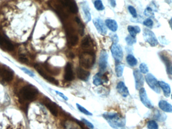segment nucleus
<instances>
[{"label": "nucleus", "mask_w": 172, "mask_h": 129, "mask_svg": "<svg viewBox=\"0 0 172 129\" xmlns=\"http://www.w3.org/2000/svg\"><path fill=\"white\" fill-rule=\"evenodd\" d=\"M103 117L108 123L110 126L115 129H123L126 124L124 117L117 113L106 112L103 114Z\"/></svg>", "instance_id": "obj_1"}, {"label": "nucleus", "mask_w": 172, "mask_h": 129, "mask_svg": "<svg viewBox=\"0 0 172 129\" xmlns=\"http://www.w3.org/2000/svg\"><path fill=\"white\" fill-rule=\"evenodd\" d=\"M38 91L35 86L28 85L21 89L19 93L20 101L21 103L30 102L36 99Z\"/></svg>", "instance_id": "obj_2"}, {"label": "nucleus", "mask_w": 172, "mask_h": 129, "mask_svg": "<svg viewBox=\"0 0 172 129\" xmlns=\"http://www.w3.org/2000/svg\"><path fill=\"white\" fill-rule=\"evenodd\" d=\"M95 61L94 53L92 51L83 52L80 55L81 65L85 69H90L94 65Z\"/></svg>", "instance_id": "obj_3"}, {"label": "nucleus", "mask_w": 172, "mask_h": 129, "mask_svg": "<svg viewBox=\"0 0 172 129\" xmlns=\"http://www.w3.org/2000/svg\"><path fill=\"white\" fill-rule=\"evenodd\" d=\"M34 67L37 72H38V73L43 78H44L45 79L52 84L56 85H58V81L50 75L51 74H50L49 72L47 71V70L44 67V66H42L39 64H36L34 66Z\"/></svg>", "instance_id": "obj_4"}, {"label": "nucleus", "mask_w": 172, "mask_h": 129, "mask_svg": "<svg viewBox=\"0 0 172 129\" xmlns=\"http://www.w3.org/2000/svg\"><path fill=\"white\" fill-rule=\"evenodd\" d=\"M145 78L146 82L148 85L150 86V88L157 93L160 94L161 93V88L159 83L156 77L153 74L148 73L146 75Z\"/></svg>", "instance_id": "obj_5"}, {"label": "nucleus", "mask_w": 172, "mask_h": 129, "mask_svg": "<svg viewBox=\"0 0 172 129\" xmlns=\"http://www.w3.org/2000/svg\"><path fill=\"white\" fill-rule=\"evenodd\" d=\"M143 35L144 39L150 46L155 47L158 45V41L154 32L148 29H143Z\"/></svg>", "instance_id": "obj_6"}, {"label": "nucleus", "mask_w": 172, "mask_h": 129, "mask_svg": "<svg viewBox=\"0 0 172 129\" xmlns=\"http://www.w3.org/2000/svg\"><path fill=\"white\" fill-rule=\"evenodd\" d=\"M111 51L115 61L119 63L122 60L123 57V51L121 46L117 43H114L111 47Z\"/></svg>", "instance_id": "obj_7"}, {"label": "nucleus", "mask_w": 172, "mask_h": 129, "mask_svg": "<svg viewBox=\"0 0 172 129\" xmlns=\"http://www.w3.org/2000/svg\"><path fill=\"white\" fill-rule=\"evenodd\" d=\"M108 55L106 51L104 50L101 51L98 63L99 71L101 73L104 72L106 69L108 63Z\"/></svg>", "instance_id": "obj_8"}, {"label": "nucleus", "mask_w": 172, "mask_h": 129, "mask_svg": "<svg viewBox=\"0 0 172 129\" xmlns=\"http://www.w3.org/2000/svg\"><path fill=\"white\" fill-rule=\"evenodd\" d=\"M139 94L140 101L141 103H143V105L148 109H153L154 107V106L151 103V101H150V99H148V95L145 88L142 87L141 89H140Z\"/></svg>", "instance_id": "obj_9"}, {"label": "nucleus", "mask_w": 172, "mask_h": 129, "mask_svg": "<svg viewBox=\"0 0 172 129\" xmlns=\"http://www.w3.org/2000/svg\"><path fill=\"white\" fill-rule=\"evenodd\" d=\"M0 47L7 51H12L14 49L12 43L6 37L0 33Z\"/></svg>", "instance_id": "obj_10"}, {"label": "nucleus", "mask_w": 172, "mask_h": 129, "mask_svg": "<svg viewBox=\"0 0 172 129\" xmlns=\"http://www.w3.org/2000/svg\"><path fill=\"white\" fill-rule=\"evenodd\" d=\"M133 75L135 79V88L137 90H139L140 89L142 88L144 85V78L143 76L140 71L137 69H136L133 71Z\"/></svg>", "instance_id": "obj_11"}, {"label": "nucleus", "mask_w": 172, "mask_h": 129, "mask_svg": "<svg viewBox=\"0 0 172 129\" xmlns=\"http://www.w3.org/2000/svg\"><path fill=\"white\" fill-rule=\"evenodd\" d=\"M13 78V73L6 68H0V81L9 82Z\"/></svg>", "instance_id": "obj_12"}, {"label": "nucleus", "mask_w": 172, "mask_h": 129, "mask_svg": "<svg viewBox=\"0 0 172 129\" xmlns=\"http://www.w3.org/2000/svg\"><path fill=\"white\" fill-rule=\"evenodd\" d=\"M93 23L99 33L103 35L106 34L107 31L106 27L104 22L101 19L99 18L94 19L93 20Z\"/></svg>", "instance_id": "obj_13"}, {"label": "nucleus", "mask_w": 172, "mask_h": 129, "mask_svg": "<svg viewBox=\"0 0 172 129\" xmlns=\"http://www.w3.org/2000/svg\"><path fill=\"white\" fill-rule=\"evenodd\" d=\"M58 1L64 6L68 7L73 13L78 12V7L74 0H58Z\"/></svg>", "instance_id": "obj_14"}, {"label": "nucleus", "mask_w": 172, "mask_h": 129, "mask_svg": "<svg viewBox=\"0 0 172 129\" xmlns=\"http://www.w3.org/2000/svg\"><path fill=\"white\" fill-rule=\"evenodd\" d=\"M44 105L54 116L57 117L58 115V109L55 103L52 102L49 99H46L44 101Z\"/></svg>", "instance_id": "obj_15"}, {"label": "nucleus", "mask_w": 172, "mask_h": 129, "mask_svg": "<svg viewBox=\"0 0 172 129\" xmlns=\"http://www.w3.org/2000/svg\"><path fill=\"white\" fill-rule=\"evenodd\" d=\"M108 80V79L107 76L102 75V74L99 72L93 77V84H94L95 86H98L102 85L103 83L106 82Z\"/></svg>", "instance_id": "obj_16"}, {"label": "nucleus", "mask_w": 172, "mask_h": 129, "mask_svg": "<svg viewBox=\"0 0 172 129\" xmlns=\"http://www.w3.org/2000/svg\"><path fill=\"white\" fill-rule=\"evenodd\" d=\"M64 78L68 81H71L74 79V72L73 71L72 65L70 63H68L66 65L64 69Z\"/></svg>", "instance_id": "obj_17"}, {"label": "nucleus", "mask_w": 172, "mask_h": 129, "mask_svg": "<svg viewBox=\"0 0 172 129\" xmlns=\"http://www.w3.org/2000/svg\"><path fill=\"white\" fill-rule=\"evenodd\" d=\"M77 74L78 78L84 81H87L90 75V72L81 67H78L77 69Z\"/></svg>", "instance_id": "obj_18"}, {"label": "nucleus", "mask_w": 172, "mask_h": 129, "mask_svg": "<svg viewBox=\"0 0 172 129\" xmlns=\"http://www.w3.org/2000/svg\"><path fill=\"white\" fill-rule=\"evenodd\" d=\"M116 88L119 94H121L124 97H126L129 95V90L127 87L125 86L124 82H119L117 84Z\"/></svg>", "instance_id": "obj_19"}, {"label": "nucleus", "mask_w": 172, "mask_h": 129, "mask_svg": "<svg viewBox=\"0 0 172 129\" xmlns=\"http://www.w3.org/2000/svg\"><path fill=\"white\" fill-rule=\"evenodd\" d=\"M81 7H82V10L84 12L86 22L88 23L91 20V15L88 4L86 2H84L82 3Z\"/></svg>", "instance_id": "obj_20"}, {"label": "nucleus", "mask_w": 172, "mask_h": 129, "mask_svg": "<svg viewBox=\"0 0 172 129\" xmlns=\"http://www.w3.org/2000/svg\"><path fill=\"white\" fill-rule=\"evenodd\" d=\"M160 109L166 113H172V105L167 101L162 100L159 103Z\"/></svg>", "instance_id": "obj_21"}, {"label": "nucleus", "mask_w": 172, "mask_h": 129, "mask_svg": "<svg viewBox=\"0 0 172 129\" xmlns=\"http://www.w3.org/2000/svg\"><path fill=\"white\" fill-rule=\"evenodd\" d=\"M159 83L160 88H162L165 96H166V97H170L171 94V87L170 85L164 81H159Z\"/></svg>", "instance_id": "obj_22"}, {"label": "nucleus", "mask_w": 172, "mask_h": 129, "mask_svg": "<svg viewBox=\"0 0 172 129\" xmlns=\"http://www.w3.org/2000/svg\"><path fill=\"white\" fill-rule=\"evenodd\" d=\"M93 45V44L92 40L91 39V37H89V36H87L84 37L81 42L82 48L87 49L86 51H89L88 49L92 47Z\"/></svg>", "instance_id": "obj_23"}, {"label": "nucleus", "mask_w": 172, "mask_h": 129, "mask_svg": "<svg viewBox=\"0 0 172 129\" xmlns=\"http://www.w3.org/2000/svg\"><path fill=\"white\" fill-rule=\"evenodd\" d=\"M66 129H83L78 123L72 120H68L64 124Z\"/></svg>", "instance_id": "obj_24"}, {"label": "nucleus", "mask_w": 172, "mask_h": 129, "mask_svg": "<svg viewBox=\"0 0 172 129\" xmlns=\"http://www.w3.org/2000/svg\"><path fill=\"white\" fill-rule=\"evenodd\" d=\"M105 24L110 30L115 32L118 28V25L116 21L112 19H107L105 21Z\"/></svg>", "instance_id": "obj_25"}, {"label": "nucleus", "mask_w": 172, "mask_h": 129, "mask_svg": "<svg viewBox=\"0 0 172 129\" xmlns=\"http://www.w3.org/2000/svg\"><path fill=\"white\" fill-rule=\"evenodd\" d=\"M167 115L159 110H156L154 112V118L159 122H164L167 119Z\"/></svg>", "instance_id": "obj_26"}, {"label": "nucleus", "mask_w": 172, "mask_h": 129, "mask_svg": "<svg viewBox=\"0 0 172 129\" xmlns=\"http://www.w3.org/2000/svg\"><path fill=\"white\" fill-rule=\"evenodd\" d=\"M128 31L132 37L135 38V36L137 33H139L140 32V29L139 28V27L137 26H128Z\"/></svg>", "instance_id": "obj_27"}, {"label": "nucleus", "mask_w": 172, "mask_h": 129, "mask_svg": "<svg viewBox=\"0 0 172 129\" xmlns=\"http://www.w3.org/2000/svg\"><path fill=\"white\" fill-rule=\"evenodd\" d=\"M126 61L129 66L131 67H134L137 65V59L132 55H127L126 57Z\"/></svg>", "instance_id": "obj_28"}, {"label": "nucleus", "mask_w": 172, "mask_h": 129, "mask_svg": "<svg viewBox=\"0 0 172 129\" xmlns=\"http://www.w3.org/2000/svg\"><path fill=\"white\" fill-rule=\"evenodd\" d=\"M68 38H69V41H70V43L71 44V45L75 46L77 45L79 39L77 35L70 32L68 34Z\"/></svg>", "instance_id": "obj_29"}, {"label": "nucleus", "mask_w": 172, "mask_h": 129, "mask_svg": "<svg viewBox=\"0 0 172 129\" xmlns=\"http://www.w3.org/2000/svg\"><path fill=\"white\" fill-rule=\"evenodd\" d=\"M161 58L162 59L163 61L164 62V63L165 64L167 69H168V68H170L171 67H172V61H171V59L169 58H168L166 55L163 54V55H161Z\"/></svg>", "instance_id": "obj_30"}, {"label": "nucleus", "mask_w": 172, "mask_h": 129, "mask_svg": "<svg viewBox=\"0 0 172 129\" xmlns=\"http://www.w3.org/2000/svg\"><path fill=\"white\" fill-rule=\"evenodd\" d=\"M124 68V66L123 65H118L116 66L115 72L117 77H121L123 75V70Z\"/></svg>", "instance_id": "obj_31"}, {"label": "nucleus", "mask_w": 172, "mask_h": 129, "mask_svg": "<svg viewBox=\"0 0 172 129\" xmlns=\"http://www.w3.org/2000/svg\"><path fill=\"white\" fill-rule=\"evenodd\" d=\"M76 106L77 109L81 112V113H84L85 115H92V113H90V111H89L87 109H86L85 107H82V105H81L79 103H76Z\"/></svg>", "instance_id": "obj_32"}, {"label": "nucleus", "mask_w": 172, "mask_h": 129, "mask_svg": "<svg viewBox=\"0 0 172 129\" xmlns=\"http://www.w3.org/2000/svg\"><path fill=\"white\" fill-rule=\"evenodd\" d=\"M94 6L97 10L102 11L104 9V6L101 0H96L94 2Z\"/></svg>", "instance_id": "obj_33"}, {"label": "nucleus", "mask_w": 172, "mask_h": 129, "mask_svg": "<svg viewBox=\"0 0 172 129\" xmlns=\"http://www.w3.org/2000/svg\"><path fill=\"white\" fill-rule=\"evenodd\" d=\"M140 72L143 74H146L148 72V68L146 64L145 63H141L139 65Z\"/></svg>", "instance_id": "obj_34"}, {"label": "nucleus", "mask_w": 172, "mask_h": 129, "mask_svg": "<svg viewBox=\"0 0 172 129\" xmlns=\"http://www.w3.org/2000/svg\"><path fill=\"white\" fill-rule=\"evenodd\" d=\"M147 127L148 129H158V124L155 121H150L148 123Z\"/></svg>", "instance_id": "obj_35"}, {"label": "nucleus", "mask_w": 172, "mask_h": 129, "mask_svg": "<svg viewBox=\"0 0 172 129\" xmlns=\"http://www.w3.org/2000/svg\"><path fill=\"white\" fill-rule=\"evenodd\" d=\"M126 42L127 43V45H133L134 43H136V40L135 39V38L132 37L131 35H128L125 38Z\"/></svg>", "instance_id": "obj_36"}, {"label": "nucleus", "mask_w": 172, "mask_h": 129, "mask_svg": "<svg viewBox=\"0 0 172 129\" xmlns=\"http://www.w3.org/2000/svg\"><path fill=\"white\" fill-rule=\"evenodd\" d=\"M144 14L146 16L150 18H154V16H155L153 10L150 7H148L146 9V10L144 12Z\"/></svg>", "instance_id": "obj_37"}, {"label": "nucleus", "mask_w": 172, "mask_h": 129, "mask_svg": "<svg viewBox=\"0 0 172 129\" xmlns=\"http://www.w3.org/2000/svg\"><path fill=\"white\" fill-rule=\"evenodd\" d=\"M153 24H154L153 21L150 18L146 19L143 22V25L148 27H152L153 25Z\"/></svg>", "instance_id": "obj_38"}, {"label": "nucleus", "mask_w": 172, "mask_h": 129, "mask_svg": "<svg viewBox=\"0 0 172 129\" xmlns=\"http://www.w3.org/2000/svg\"><path fill=\"white\" fill-rule=\"evenodd\" d=\"M128 10H129V12L130 13V14L132 15V16L134 18H136L137 16V13L136 11L135 10V9L133 7L129 6L128 7Z\"/></svg>", "instance_id": "obj_39"}, {"label": "nucleus", "mask_w": 172, "mask_h": 129, "mask_svg": "<svg viewBox=\"0 0 172 129\" xmlns=\"http://www.w3.org/2000/svg\"><path fill=\"white\" fill-rule=\"evenodd\" d=\"M82 121H83V122L87 127L89 128L90 129H93L94 128V125H93V124H92L91 122H90L89 121H88L87 120H86V119H82Z\"/></svg>", "instance_id": "obj_40"}, {"label": "nucleus", "mask_w": 172, "mask_h": 129, "mask_svg": "<svg viewBox=\"0 0 172 129\" xmlns=\"http://www.w3.org/2000/svg\"><path fill=\"white\" fill-rule=\"evenodd\" d=\"M21 69H22L26 74H28L29 76H31V77H34V73L31 72V71H30V70H28L26 68H22Z\"/></svg>", "instance_id": "obj_41"}, {"label": "nucleus", "mask_w": 172, "mask_h": 129, "mask_svg": "<svg viewBox=\"0 0 172 129\" xmlns=\"http://www.w3.org/2000/svg\"><path fill=\"white\" fill-rule=\"evenodd\" d=\"M55 92H56V94H58L59 96H60L62 98L64 99V100H65V101H68V97H67L64 93H62V92H60V91H57V90H55Z\"/></svg>", "instance_id": "obj_42"}, {"label": "nucleus", "mask_w": 172, "mask_h": 129, "mask_svg": "<svg viewBox=\"0 0 172 129\" xmlns=\"http://www.w3.org/2000/svg\"><path fill=\"white\" fill-rule=\"evenodd\" d=\"M20 59L21 61L23 62V63H26V62L28 61V59H27L23 55H20Z\"/></svg>", "instance_id": "obj_43"}, {"label": "nucleus", "mask_w": 172, "mask_h": 129, "mask_svg": "<svg viewBox=\"0 0 172 129\" xmlns=\"http://www.w3.org/2000/svg\"><path fill=\"white\" fill-rule=\"evenodd\" d=\"M112 39L113 41H114V43H117V42L118 41V38L117 35H116V34L113 36Z\"/></svg>", "instance_id": "obj_44"}, {"label": "nucleus", "mask_w": 172, "mask_h": 129, "mask_svg": "<svg viewBox=\"0 0 172 129\" xmlns=\"http://www.w3.org/2000/svg\"><path fill=\"white\" fill-rule=\"evenodd\" d=\"M110 2L111 5L113 7H115L116 6V3L115 0H110Z\"/></svg>", "instance_id": "obj_45"}, {"label": "nucleus", "mask_w": 172, "mask_h": 129, "mask_svg": "<svg viewBox=\"0 0 172 129\" xmlns=\"http://www.w3.org/2000/svg\"><path fill=\"white\" fill-rule=\"evenodd\" d=\"M167 71L168 72V74H171L172 75V66L170 68H168L167 69Z\"/></svg>", "instance_id": "obj_46"}, {"label": "nucleus", "mask_w": 172, "mask_h": 129, "mask_svg": "<svg viewBox=\"0 0 172 129\" xmlns=\"http://www.w3.org/2000/svg\"><path fill=\"white\" fill-rule=\"evenodd\" d=\"M169 23H170V27H171L172 30V18L170 19V21H169Z\"/></svg>", "instance_id": "obj_47"}, {"label": "nucleus", "mask_w": 172, "mask_h": 129, "mask_svg": "<svg viewBox=\"0 0 172 129\" xmlns=\"http://www.w3.org/2000/svg\"><path fill=\"white\" fill-rule=\"evenodd\" d=\"M171 99H172V95H171Z\"/></svg>", "instance_id": "obj_48"}]
</instances>
